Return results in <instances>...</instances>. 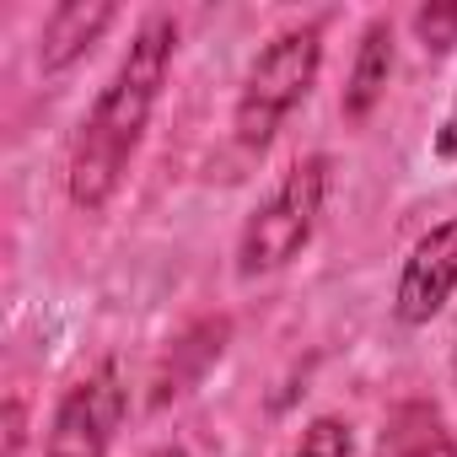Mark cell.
I'll use <instances>...</instances> for the list:
<instances>
[{"instance_id":"cell-1","label":"cell","mask_w":457,"mask_h":457,"mask_svg":"<svg viewBox=\"0 0 457 457\" xmlns=\"http://www.w3.org/2000/svg\"><path fill=\"white\" fill-rule=\"evenodd\" d=\"M172 54H178V22L167 12H151L135 28L129 49L119 54L108 87L97 92V103L87 108V119H81V129L71 140L65 194H71L76 210L97 215L124 188V178H129V167L140 156V140L151 129V113L162 103Z\"/></svg>"},{"instance_id":"cell-2","label":"cell","mask_w":457,"mask_h":457,"mask_svg":"<svg viewBox=\"0 0 457 457\" xmlns=\"http://www.w3.org/2000/svg\"><path fill=\"white\" fill-rule=\"evenodd\" d=\"M323 71V28L318 22H296L280 28L248 65L243 92H237V113H232V135L243 151H270L275 135L286 129V119L312 97Z\"/></svg>"},{"instance_id":"cell-3","label":"cell","mask_w":457,"mask_h":457,"mask_svg":"<svg viewBox=\"0 0 457 457\" xmlns=\"http://www.w3.org/2000/svg\"><path fill=\"white\" fill-rule=\"evenodd\" d=\"M328 183H334V162L318 151V156H302L253 204V215L237 232V275L243 280H264L307 253V243L318 237L323 204H328Z\"/></svg>"},{"instance_id":"cell-4","label":"cell","mask_w":457,"mask_h":457,"mask_svg":"<svg viewBox=\"0 0 457 457\" xmlns=\"http://www.w3.org/2000/svg\"><path fill=\"white\" fill-rule=\"evenodd\" d=\"M124 414H129V382H124L119 361H97L54 403L44 457H108L124 430Z\"/></svg>"},{"instance_id":"cell-5","label":"cell","mask_w":457,"mask_h":457,"mask_svg":"<svg viewBox=\"0 0 457 457\" xmlns=\"http://www.w3.org/2000/svg\"><path fill=\"white\" fill-rule=\"evenodd\" d=\"M457 296V215L430 226V232L409 248L398 286H393V318L403 328H425L430 318L446 312V302Z\"/></svg>"},{"instance_id":"cell-6","label":"cell","mask_w":457,"mask_h":457,"mask_svg":"<svg viewBox=\"0 0 457 457\" xmlns=\"http://www.w3.org/2000/svg\"><path fill=\"white\" fill-rule=\"evenodd\" d=\"M393 65H398V38H393V22H387V17H371V22L361 28V44H355V65H350L345 97H339V113H345L350 124L371 119V108L387 97Z\"/></svg>"},{"instance_id":"cell-7","label":"cell","mask_w":457,"mask_h":457,"mask_svg":"<svg viewBox=\"0 0 457 457\" xmlns=\"http://www.w3.org/2000/svg\"><path fill=\"white\" fill-rule=\"evenodd\" d=\"M113 6L103 0H71V6H54L44 22V44H38V71L44 76H65L108 28H113Z\"/></svg>"},{"instance_id":"cell-8","label":"cell","mask_w":457,"mask_h":457,"mask_svg":"<svg viewBox=\"0 0 457 457\" xmlns=\"http://www.w3.org/2000/svg\"><path fill=\"white\" fill-rule=\"evenodd\" d=\"M226 334H232V323L226 318H199L194 328H183L178 339H172V350L156 361V377H151V403H167V398H183L199 377H204V366L210 361H220V350H226Z\"/></svg>"},{"instance_id":"cell-9","label":"cell","mask_w":457,"mask_h":457,"mask_svg":"<svg viewBox=\"0 0 457 457\" xmlns=\"http://www.w3.org/2000/svg\"><path fill=\"white\" fill-rule=\"evenodd\" d=\"M371 457H457V441L430 398H403L387 409Z\"/></svg>"},{"instance_id":"cell-10","label":"cell","mask_w":457,"mask_h":457,"mask_svg":"<svg viewBox=\"0 0 457 457\" xmlns=\"http://www.w3.org/2000/svg\"><path fill=\"white\" fill-rule=\"evenodd\" d=\"M286 457H355V436L339 414H318V420H307V430L296 436V446Z\"/></svg>"},{"instance_id":"cell-11","label":"cell","mask_w":457,"mask_h":457,"mask_svg":"<svg viewBox=\"0 0 457 457\" xmlns=\"http://www.w3.org/2000/svg\"><path fill=\"white\" fill-rule=\"evenodd\" d=\"M409 22H414V38L425 54H446L457 44V6H420Z\"/></svg>"},{"instance_id":"cell-12","label":"cell","mask_w":457,"mask_h":457,"mask_svg":"<svg viewBox=\"0 0 457 457\" xmlns=\"http://www.w3.org/2000/svg\"><path fill=\"white\" fill-rule=\"evenodd\" d=\"M436 156H441V162H457V103H452V113L441 119V129H436Z\"/></svg>"},{"instance_id":"cell-13","label":"cell","mask_w":457,"mask_h":457,"mask_svg":"<svg viewBox=\"0 0 457 457\" xmlns=\"http://www.w3.org/2000/svg\"><path fill=\"white\" fill-rule=\"evenodd\" d=\"M22 436H28V425H22V398H12V457L22 452Z\"/></svg>"},{"instance_id":"cell-14","label":"cell","mask_w":457,"mask_h":457,"mask_svg":"<svg viewBox=\"0 0 457 457\" xmlns=\"http://www.w3.org/2000/svg\"><path fill=\"white\" fill-rule=\"evenodd\" d=\"M145 457H188L183 446H156V452H145Z\"/></svg>"},{"instance_id":"cell-15","label":"cell","mask_w":457,"mask_h":457,"mask_svg":"<svg viewBox=\"0 0 457 457\" xmlns=\"http://www.w3.org/2000/svg\"><path fill=\"white\" fill-rule=\"evenodd\" d=\"M452 371H457V350H452Z\"/></svg>"}]
</instances>
